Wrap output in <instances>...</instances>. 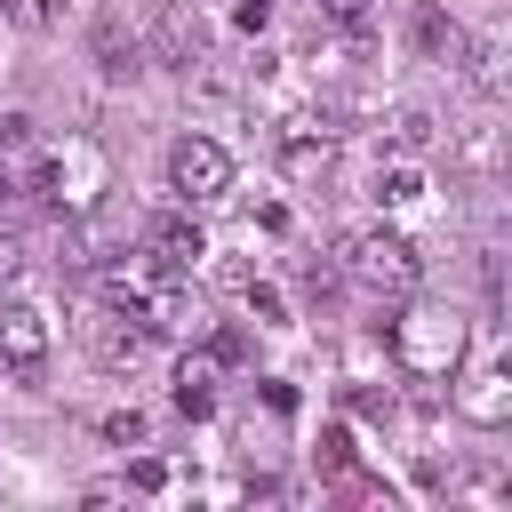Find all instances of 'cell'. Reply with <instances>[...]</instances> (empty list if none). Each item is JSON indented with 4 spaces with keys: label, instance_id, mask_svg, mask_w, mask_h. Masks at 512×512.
Here are the masks:
<instances>
[{
    "label": "cell",
    "instance_id": "cell-14",
    "mask_svg": "<svg viewBox=\"0 0 512 512\" xmlns=\"http://www.w3.org/2000/svg\"><path fill=\"white\" fill-rule=\"evenodd\" d=\"M216 384H224V360H216L208 344L184 352V360H176V392H168L176 416H216Z\"/></svg>",
    "mask_w": 512,
    "mask_h": 512
},
{
    "label": "cell",
    "instance_id": "cell-17",
    "mask_svg": "<svg viewBox=\"0 0 512 512\" xmlns=\"http://www.w3.org/2000/svg\"><path fill=\"white\" fill-rule=\"evenodd\" d=\"M312 464H320V480H352V432H344V424H320Z\"/></svg>",
    "mask_w": 512,
    "mask_h": 512
},
{
    "label": "cell",
    "instance_id": "cell-18",
    "mask_svg": "<svg viewBox=\"0 0 512 512\" xmlns=\"http://www.w3.org/2000/svg\"><path fill=\"white\" fill-rule=\"evenodd\" d=\"M240 296H248L256 328H280V320H288V304H280V288H272V280H256V272H248V280H240Z\"/></svg>",
    "mask_w": 512,
    "mask_h": 512
},
{
    "label": "cell",
    "instance_id": "cell-20",
    "mask_svg": "<svg viewBox=\"0 0 512 512\" xmlns=\"http://www.w3.org/2000/svg\"><path fill=\"white\" fill-rule=\"evenodd\" d=\"M104 440H112V448H136V440H144V408H112V416H104Z\"/></svg>",
    "mask_w": 512,
    "mask_h": 512
},
{
    "label": "cell",
    "instance_id": "cell-8",
    "mask_svg": "<svg viewBox=\"0 0 512 512\" xmlns=\"http://www.w3.org/2000/svg\"><path fill=\"white\" fill-rule=\"evenodd\" d=\"M448 384H456V416H464V424H480V432L512 424V368H504L496 352H488L480 368H464V360H456V376H448Z\"/></svg>",
    "mask_w": 512,
    "mask_h": 512
},
{
    "label": "cell",
    "instance_id": "cell-21",
    "mask_svg": "<svg viewBox=\"0 0 512 512\" xmlns=\"http://www.w3.org/2000/svg\"><path fill=\"white\" fill-rule=\"evenodd\" d=\"M8 16H16L24 32H48V24L64 16V0H8Z\"/></svg>",
    "mask_w": 512,
    "mask_h": 512
},
{
    "label": "cell",
    "instance_id": "cell-26",
    "mask_svg": "<svg viewBox=\"0 0 512 512\" xmlns=\"http://www.w3.org/2000/svg\"><path fill=\"white\" fill-rule=\"evenodd\" d=\"M16 264H24V248H16L8 232H0V280H16Z\"/></svg>",
    "mask_w": 512,
    "mask_h": 512
},
{
    "label": "cell",
    "instance_id": "cell-5",
    "mask_svg": "<svg viewBox=\"0 0 512 512\" xmlns=\"http://www.w3.org/2000/svg\"><path fill=\"white\" fill-rule=\"evenodd\" d=\"M168 192H176L184 208L224 200V192H232V152H224L216 136H176V144H168Z\"/></svg>",
    "mask_w": 512,
    "mask_h": 512
},
{
    "label": "cell",
    "instance_id": "cell-25",
    "mask_svg": "<svg viewBox=\"0 0 512 512\" xmlns=\"http://www.w3.org/2000/svg\"><path fill=\"white\" fill-rule=\"evenodd\" d=\"M264 408H272V416H296V384H280V376H264Z\"/></svg>",
    "mask_w": 512,
    "mask_h": 512
},
{
    "label": "cell",
    "instance_id": "cell-23",
    "mask_svg": "<svg viewBox=\"0 0 512 512\" xmlns=\"http://www.w3.org/2000/svg\"><path fill=\"white\" fill-rule=\"evenodd\" d=\"M128 488H136V496L168 488V464H160V456H136V464H128Z\"/></svg>",
    "mask_w": 512,
    "mask_h": 512
},
{
    "label": "cell",
    "instance_id": "cell-22",
    "mask_svg": "<svg viewBox=\"0 0 512 512\" xmlns=\"http://www.w3.org/2000/svg\"><path fill=\"white\" fill-rule=\"evenodd\" d=\"M208 352H216L224 368H240V360H248L256 344H248V328H216V336H208Z\"/></svg>",
    "mask_w": 512,
    "mask_h": 512
},
{
    "label": "cell",
    "instance_id": "cell-13",
    "mask_svg": "<svg viewBox=\"0 0 512 512\" xmlns=\"http://www.w3.org/2000/svg\"><path fill=\"white\" fill-rule=\"evenodd\" d=\"M152 32H160V56H168L176 72L208 64V24H200L184 0H152Z\"/></svg>",
    "mask_w": 512,
    "mask_h": 512
},
{
    "label": "cell",
    "instance_id": "cell-2",
    "mask_svg": "<svg viewBox=\"0 0 512 512\" xmlns=\"http://www.w3.org/2000/svg\"><path fill=\"white\" fill-rule=\"evenodd\" d=\"M336 280H344L352 296H368L376 312H392L400 296H416V288H424V256H416L400 232L368 224V232H352V240L336 248Z\"/></svg>",
    "mask_w": 512,
    "mask_h": 512
},
{
    "label": "cell",
    "instance_id": "cell-12",
    "mask_svg": "<svg viewBox=\"0 0 512 512\" xmlns=\"http://www.w3.org/2000/svg\"><path fill=\"white\" fill-rule=\"evenodd\" d=\"M144 256H160L168 272H192V264L208 256V240H200V224H192V208H160V216L144 224Z\"/></svg>",
    "mask_w": 512,
    "mask_h": 512
},
{
    "label": "cell",
    "instance_id": "cell-15",
    "mask_svg": "<svg viewBox=\"0 0 512 512\" xmlns=\"http://www.w3.org/2000/svg\"><path fill=\"white\" fill-rule=\"evenodd\" d=\"M32 160H40V120L32 112H0V176H16Z\"/></svg>",
    "mask_w": 512,
    "mask_h": 512
},
{
    "label": "cell",
    "instance_id": "cell-3",
    "mask_svg": "<svg viewBox=\"0 0 512 512\" xmlns=\"http://www.w3.org/2000/svg\"><path fill=\"white\" fill-rule=\"evenodd\" d=\"M392 312H400V320H392V360H400V376H408V384H448L456 360H464V320H456L448 304H416V296H400Z\"/></svg>",
    "mask_w": 512,
    "mask_h": 512
},
{
    "label": "cell",
    "instance_id": "cell-27",
    "mask_svg": "<svg viewBox=\"0 0 512 512\" xmlns=\"http://www.w3.org/2000/svg\"><path fill=\"white\" fill-rule=\"evenodd\" d=\"M0 192H8V176H0Z\"/></svg>",
    "mask_w": 512,
    "mask_h": 512
},
{
    "label": "cell",
    "instance_id": "cell-10",
    "mask_svg": "<svg viewBox=\"0 0 512 512\" xmlns=\"http://www.w3.org/2000/svg\"><path fill=\"white\" fill-rule=\"evenodd\" d=\"M0 368L24 376V384L48 368V320L32 304H0Z\"/></svg>",
    "mask_w": 512,
    "mask_h": 512
},
{
    "label": "cell",
    "instance_id": "cell-4",
    "mask_svg": "<svg viewBox=\"0 0 512 512\" xmlns=\"http://www.w3.org/2000/svg\"><path fill=\"white\" fill-rule=\"evenodd\" d=\"M336 104H296V112H280L272 120V160L288 168V176H328V160H336Z\"/></svg>",
    "mask_w": 512,
    "mask_h": 512
},
{
    "label": "cell",
    "instance_id": "cell-1",
    "mask_svg": "<svg viewBox=\"0 0 512 512\" xmlns=\"http://www.w3.org/2000/svg\"><path fill=\"white\" fill-rule=\"evenodd\" d=\"M96 296L104 304H120V312H136L152 336H200V304H192V280L184 272H168L160 256H104V272H96Z\"/></svg>",
    "mask_w": 512,
    "mask_h": 512
},
{
    "label": "cell",
    "instance_id": "cell-11",
    "mask_svg": "<svg viewBox=\"0 0 512 512\" xmlns=\"http://www.w3.org/2000/svg\"><path fill=\"white\" fill-rule=\"evenodd\" d=\"M96 64H104V80H136L152 64V40H144V24H128V8L96 16Z\"/></svg>",
    "mask_w": 512,
    "mask_h": 512
},
{
    "label": "cell",
    "instance_id": "cell-16",
    "mask_svg": "<svg viewBox=\"0 0 512 512\" xmlns=\"http://www.w3.org/2000/svg\"><path fill=\"white\" fill-rule=\"evenodd\" d=\"M376 200H384V208L424 200V168H416V152H400V160H384V168H376Z\"/></svg>",
    "mask_w": 512,
    "mask_h": 512
},
{
    "label": "cell",
    "instance_id": "cell-24",
    "mask_svg": "<svg viewBox=\"0 0 512 512\" xmlns=\"http://www.w3.org/2000/svg\"><path fill=\"white\" fill-rule=\"evenodd\" d=\"M232 24H240V32H264V24H272V0H232Z\"/></svg>",
    "mask_w": 512,
    "mask_h": 512
},
{
    "label": "cell",
    "instance_id": "cell-19",
    "mask_svg": "<svg viewBox=\"0 0 512 512\" xmlns=\"http://www.w3.org/2000/svg\"><path fill=\"white\" fill-rule=\"evenodd\" d=\"M392 144H400V152H424V144H432V120H424V112L408 104V112L392 120Z\"/></svg>",
    "mask_w": 512,
    "mask_h": 512
},
{
    "label": "cell",
    "instance_id": "cell-9",
    "mask_svg": "<svg viewBox=\"0 0 512 512\" xmlns=\"http://www.w3.org/2000/svg\"><path fill=\"white\" fill-rule=\"evenodd\" d=\"M400 32H408V48H416L424 64H448V72H456V64H464V48H472V40H464V24H456L440 0H408V8H400Z\"/></svg>",
    "mask_w": 512,
    "mask_h": 512
},
{
    "label": "cell",
    "instance_id": "cell-6",
    "mask_svg": "<svg viewBox=\"0 0 512 512\" xmlns=\"http://www.w3.org/2000/svg\"><path fill=\"white\" fill-rule=\"evenodd\" d=\"M24 184H32L40 200H56L64 216H80V208L96 200V184H104V160H96L88 144H64V152H40V160L24 168Z\"/></svg>",
    "mask_w": 512,
    "mask_h": 512
},
{
    "label": "cell",
    "instance_id": "cell-7",
    "mask_svg": "<svg viewBox=\"0 0 512 512\" xmlns=\"http://www.w3.org/2000/svg\"><path fill=\"white\" fill-rule=\"evenodd\" d=\"M80 344H88V360H96V368H136V360L152 352V328H144L136 312H120V304H104V296H96V304L80 312Z\"/></svg>",
    "mask_w": 512,
    "mask_h": 512
}]
</instances>
